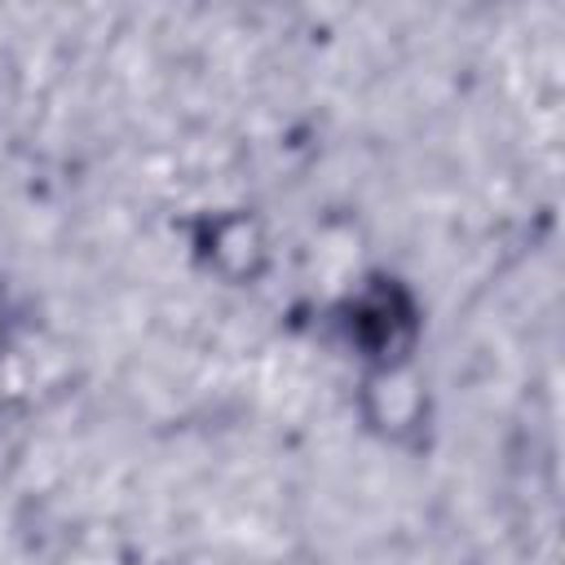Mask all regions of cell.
Listing matches in <instances>:
<instances>
[{"instance_id":"6da1fadb","label":"cell","mask_w":565,"mask_h":565,"mask_svg":"<svg viewBox=\"0 0 565 565\" xmlns=\"http://www.w3.org/2000/svg\"><path fill=\"white\" fill-rule=\"evenodd\" d=\"M335 327L362 366H388L415 358L424 309L411 282H402L397 274H371L366 282H358V291L340 300Z\"/></svg>"},{"instance_id":"7a4b0ae2","label":"cell","mask_w":565,"mask_h":565,"mask_svg":"<svg viewBox=\"0 0 565 565\" xmlns=\"http://www.w3.org/2000/svg\"><path fill=\"white\" fill-rule=\"evenodd\" d=\"M194 265L221 287H260L274 269V234L252 207H203L185 225Z\"/></svg>"},{"instance_id":"3957f363","label":"cell","mask_w":565,"mask_h":565,"mask_svg":"<svg viewBox=\"0 0 565 565\" xmlns=\"http://www.w3.org/2000/svg\"><path fill=\"white\" fill-rule=\"evenodd\" d=\"M358 415H362V428L384 446H415L433 419V393L419 362L411 358L388 366H362Z\"/></svg>"},{"instance_id":"277c9868","label":"cell","mask_w":565,"mask_h":565,"mask_svg":"<svg viewBox=\"0 0 565 565\" xmlns=\"http://www.w3.org/2000/svg\"><path fill=\"white\" fill-rule=\"evenodd\" d=\"M0 331H4V291H0Z\"/></svg>"}]
</instances>
